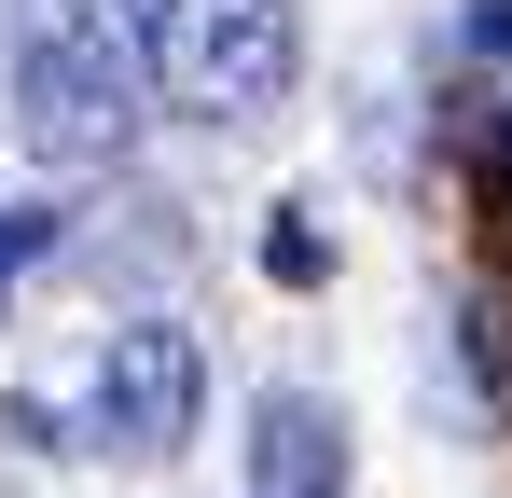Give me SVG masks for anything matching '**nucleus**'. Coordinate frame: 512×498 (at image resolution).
Returning <instances> with one entry per match:
<instances>
[{
	"mask_svg": "<svg viewBox=\"0 0 512 498\" xmlns=\"http://www.w3.org/2000/svg\"><path fill=\"white\" fill-rule=\"evenodd\" d=\"M250 498H346V443H333V415H319V402H263Z\"/></svg>",
	"mask_w": 512,
	"mask_h": 498,
	"instance_id": "nucleus-4",
	"label": "nucleus"
},
{
	"mask_svg": "<svg viewBox=\"0 0 512 498\" xmlns=\"http://www.w3.org/2000/svg\"><path fill=\"white\" fill-rule=\"evenodd\" d=\"M125 28L194 125H250L291 83V0H125Z\"/></svg>",
	"mask_w": 512,
	"mask_h": 498,
	"instance_id": "nucleus-2",
	"label": "nucleus"
},
{
	"mask_svg": "<svg viewBox=\"0 0 512 498\" xmlns=\"http://www.w3.org/2000/svg\"><path fill=\"white\" fill-rule=\"evenodd\" d=\"M28 249H42V208H0V291L28 277Z\"/></svg>",
	"mask_w": 512,
	"mask_h": 498,
	"instance_id": "nucleus-5",
	"label": "nucleus"
},
{
	"mask_svg": "<svg viewBox=\"0 0 512 498\" xmlns=\"http://www.w3.org/2000/svg\"><path fill=\"white\" fill-rule=\"evenodd\" d=\"M194 402H208V360L180 319H139L97 346L84 402H14L28 443H70V457H180L194 443Z\"/></svg>",
	"mask_w": 512,
	"mask_h": 498,
	"instance_id": "nucleus-1",
	"label": "nucleus"
},
{
	"mask_svg": "<svg viewBox=\"0 0 512 498\" xmlns=\"http://www.w3.org/2000/svg\"><path fill=\"white\" fill-rule=\"evenodd\" d=\"M125 42H111V14H56L42 42H28V139L56 166H97L125 153Z\"/></svg>",
	"mask_w": 512,
	"mask_h": 498,
	"instance_id": "nucleus-3",
	"label": "nucleus"
}]
</instances>
